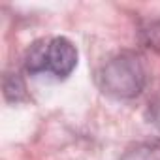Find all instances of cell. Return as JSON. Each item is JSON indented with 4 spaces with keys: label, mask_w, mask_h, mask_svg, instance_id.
I'll return each mask as SVG.
<instances>
[{
    "label": "cell",
    "mask_w": 160,
    "mask_h": 160,
    "mask_svg": "<svg viewBox=\"0 0 160 160\" xmlns=\"http://www.w3.org/2000/svg\"><path fill=\"white\" fill-rule=\"evenodd\" d=\"M121 160H160V141H139L128 147Z\"/></svg>",
    "instance_id": "3957f363"
},
{
    "label": "cell",
    "mask_w": 160,
    "mask_h": 160,
    "mask_svg": "<svg viewBox=\"0 0 160 160\" xmlns=\"http://www.w3.org/2000/svg\"><path fill=\"white\" fill-rule=\"evenodd\" d=\"M25 66L30 73L47 72L57 79H66L77 66V49L62 36L38 40L28 47Z\"/></svg>",
    "instance_id": "7a4b0ae2"
},
{
    "label": "cell",
    "mask_w": 160,
    "mask_h": 160,
    "mask_svg": "<svg viewBox=\"0 0 160 160\" xmlns=\"http://www.w3.org/2000/svg\"><path fill=\"white\" fill-rule=\"evenodd\" d=\"M147 66L138 53L124 51L111 57L98 72V87L104 94L128 100L145 89Z\"/></svg>",
    "instance_id": "6da1fadb"
}]
</instances>
